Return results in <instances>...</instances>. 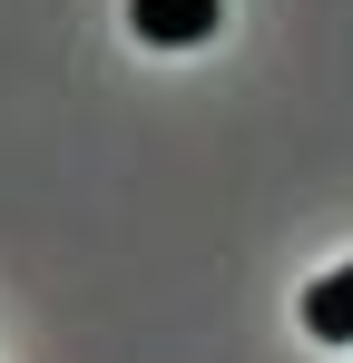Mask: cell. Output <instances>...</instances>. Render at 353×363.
Listing matches in <instances>:
<instances>
[{"instance_id":"6da1fadb","label":"cell","mask_w":353,"mask_h":363,"mask_svg":"<svg viewBox=\"0 0 353 363\" xmlns=\"http://www.w3.org/2000/svg\"><path fill=\"white\" fill-rule=\"evenodd\" d=\"M128 20H138L147 50H196V40H216L226 0H128Z\"/></svg>"},{"instance_id":"7a4b0ae2","label":"cell","mask_w":353,"mask_h":363,"mask_svg":"<svg viewBox=\"0 0 353 363\" xmlns=\"http://www.w3.org/2000/svg\"><path fill=\"white\" fill-rule=\"evenodd\" d=\"M304 334H314V344H353V265H334V275L304 295Z\"/></svg>"}]
</instances>
